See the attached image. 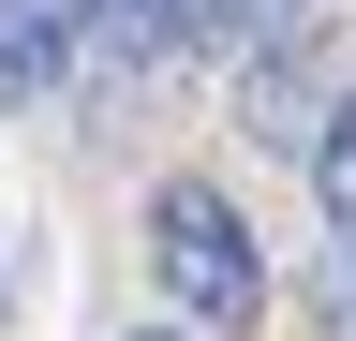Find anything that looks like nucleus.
Listing matches in <instances>:
<instances>
[{"label":"nucleus","mask_w":356,"mask_h":341,"mask_svg":"<svg viewBox=\"0 0 356 341\" xmlns=\"http://www.w3.org/2000/svg\"><path fill=\"white\" fill-rule=\"evenodd\" d=\"M149 267H163V297H178V312H193V326H222V341L267 312V252H252V223H238L208 178H163V193H149Z\"/></svg>","instance_id":"nucleus-1"},{"label":"nucleus","mask_w":356,"mask_h":341,"mask_svg":"<svg viewBox=\"0 0 356 341\" xmlns=\"http://www.w3.org/2000/svg\"><path fill=\"white\" fill-rule=\"evenodd\" d=\"M74 45H89V30H74V0H0V119L60 90V60H74Z\"/></svg>","instance_id":"nucleus-2"},{"label":"nucleus","mask_w":356,"mask_h":341,"mask_svg":"<svg viewBox=\"0 0 356 341\" xmlns=\"http://www.w3.org/2000/svg\"><path fill=\"white\" fill-rule=\"evenodd\" d=\"M74 30H89V60H119V74H163L178 45H193V0H74Z\"/></svg>","instance_id":"nucleus-3"},{"label":"nucleus","mask_w":356,"mask_h":341,"mask_svg":"<svg viewBox=\"0 0 356 341\" xmlns=\"http://www.w3.org/2000/svg\"><path fill=\"white\" fill-rule=\"evenodd\" d=\"M312 30V0H193V45H238V60H282Z\"/></svg>","instance_id":"nucleus-4"},{"label":"nucleus","mask_w":356,"mask_h":341,"mask_svg":"<svg viewBox=\"0 0 356 341\" xmlns=\"http://www.w3.org/2000/svg\"><path fill=\"white\" fill-rule=\"evenodd\" d=\"M312 193H327V238L356 252V104H327V134H312Z\"/></svg>","instance_id":"nucleus-5"},{"label":"nucleus","mask_w":356,"mask_h":341,"mask_svg":"<svg viewBox=\"0 0 356 341\" xmlns=\"http://www.w3.org/2000/svg\"><path fill=\"white\" fill-rule=\"evenodd\" d=\"M134 341H178V326H134Z\"/></svg>","instance_id":"nucleus-6"},{"label":"nucleus","mask_w":356,"mask_h":341,"mask_svg":"<svg viewBox=\"0 0 356 341\" xmlns=\"http://www.w3.org/2000/svg\"><path fill=\"white\" fill-rule=\"evenodd\" d=\"M0 312H15V297H0Z\"/></svg>","instance_id":"nucleus-7"}]
</instances>
